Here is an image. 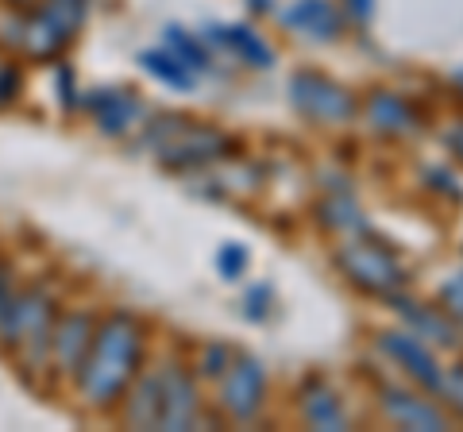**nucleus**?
<instances>
[{
    "mask_svg": "<svg viewBox=\"0 0 463 432\" xmlns=\"http://www.w3.org/2000/svg\"><path fill=\"white\" fill-rule=\"evenodd\" d=\"M282 23L294 27L301 35L313 39H336L340 35V12L328 5V0H294L282 12Z\"/></svg>",
    "mask_w": 463,
    "mask_h": 432,
    "instance_id": "2eb2a0df",
    "label": "nucleus"
},
{
    "mask_svg": "<svg viewBox=\"0 0 463 432\" xmlns=\"http://www.w3.org/2000/svg\"><path fill=\"white\" fill-rule=\"evenodd\" d=\"M301 413H306V421H309L313 428H328V432L347 428V417H344V409H340L336 394H332L328 386H321L317 379L306 382V390H301Z\"/></svg>",
    "mask_w": 463,
    "mask_h": 432,
    "instance_id": "a211bd4d",
    "label": "nucleus"
},
{
    "mask_svg": "<svg viewBox=\"0 0 463 432\" xmlns=\"http://www.w3.org/2000/svg\"><path fill=\"white\" fill-rule=\"evenodd\" d=\"M289 105H294L306 120H317V124H347L355 120V97L336 85L332 78L317 74V70H298L289 78Z\"/></svg>",
    "mask_w": 463,
    "mask_h": 432,
    "instance_id": "39448f33",
    "label": "nucleus"
},
{
    "mask_svg": "<svg viewBox=\"0 0 463 432\" xmlns=\"http://www.w3.org/2000/svg\"><path fill=\"white\" fill-rule=\"evenodd\" d=\"M209 35H213L216 42H224V47H228L232 54H236V59L248 62V66H259V70L274 66V51H270L267 42L251 32L248 23H232V27L213 23V27H209Z\"/></svg>",
    "mask_w": 463,
    "mask_h": 432,
    "instance_id": "dca6fc26",
    "label": "nucleus"
},
{
    "mask_svg": "<svg viewBox=\"0 0 463 432\" xmlns=\"http://www.w3.org/2000/svg\"><path fill=\"white\" fill-rule=\"evenodd\" d=\"M355 12V20H371V8H374V0H347Z\"/></svg>",
    "mask_w": 463,
    "mask_h": 432,
    "instance_id": "473e14b6",
    "label": "nucleus"
},
{
    "mask_svg": "<svg viewBox=\"0 0 463 432\" xmlns=\"http://www.w3.org/2000/svg\"><path fill=\"white\" fill-rule=\"evenodd\" d=\"M379 348L394 359V363L405 367V374H413L417 382L425 386V390H440V367L437 359H432V352L421 343V336L417 333H383L379 336Z\"/></svg>",
    "mask_w": 463,
    "mask_h": 432,
    "instance_id": "9d476101",
    "label": "nucleus"
},
{
    "mask_svg": "<svg viewBox=\"0 0 463 432\" xmlns=\"http://www.w3.org/2000/svg\"><path fill=\"white\" fill-rule=\"evenodd\" d=\"M390 301H394V309L413 324L417 336H429V340H437V343H456V324L448 321L444 309H437V305H417V301L398 297V294H390Z\"/></svg>",
    "mask_w": 463,
    "mask_h": 432,
    "instance_id": "f3484780",
    "label": "nucleus"
},
{
    "mask_svg": "<svg viewBox=\"0 0 463 432\" xmlns=\"http://www.w3.org/2000/svg\"><path fill=\"white\" fill-rule=\"evenodd\" d=\"M444 143H448V147H452V155H456L459 163H463V124L448 127V132H444Z\"/></svg>",
    "mask_w": 463,
    "mask_h": 432,
    "instance_id": "7c9ffc66",
    "label": "nucleus"
},
{
    "mask_svg": "<svg viewBox=\"0 0 463 432\" xmlns=\"http://www.w3.org/2000/svg\"><path fill=\"white\" fill-rule=\"evenodd\" d=\"M143 147L158 151L163 166L170 170H197L216 163V158L236 155V139L221 132V127L190 124L185 117H158L143 132Z\"/></svg>",
    "mask_w": 463,
    "mask_h": 432,
    "instance_id": "7ed1b4c3",
    "label": "nucleus"
},
{
    "mask_svg": "<svg viewBox=\"0 0 463 432\" xmlns=\"http://www.w3.org/2000/svg\"><path fill=\"white\" fill-rule=\"evenodd\" d=\"M267 301H270V286H255L248 294V316L251 321H263L267 316Z\"/></svg>",
    "mask_w": 463,
    "mask_h": 432,
    "instance_id": "c85d7f7f",
    "label": "nucleus"
},
{
    "mask_svg": "<svg viewBox=\"0 0 463 432\" xmlns=\"http://www.w3.org/2000/svg\"><path fill=\"white\" fill-rule=\"evenodd\" d=\"M270 5V0H251V8H267Z\"/></svg>",
    "mask_w": 463,
    "mask_h": 432,
    "instance_id": "72a5a7b5",
    "label": "nucleus"
},
{
    "mask_svg": "<svg viewBox=\"0 0 463 432\" xmlns=\"http://www.w3.org/2000/svg\"><path fill=\"white\" fill-rule=\"evenodd\" d=\"M336 267L344 270L352 286H359V290H367V294H379V297L398 294L402 282H405V270L398 263V255L390 248H383V243H374V239L344 243V248L336 251Z\"/></svg>",
    "mask_w": 463,
    "mask_h": 432,
    "instance_id": "20e7f679",
    "label": "nucleus"
},
{
    "mask_svg": "<svg viewBox=\"0 0 463 432\" xmlns=\"http://www.w3.org/2000/svg\"><path fill=\"white\" fill-rule=\"evenodd\" d=\"M143 363V324L139 316L116 309L105 321H97L93 343L85 352V363L74 374V386L90 409H109L120 401L128 382L136 379Z\"/></svg>",
    "mask_w": 463,
    "mask_h": 432,
    "instance_id": "f257e3e1",
    "label": "nucleus"
},
{
    "mask_svg": "<svg viewBox=\"0 0 463 432\" xmlns=\"http://www.w3.org/2000/svg\"><path fill=\"white\" fill-rule=\"evenodd\" d=\"M163 42H166V51L178 59L182 66H190V70H209V51L201 47V39L197 35H190L185 27H178V23H170L166 32H163Z\"/></svg>",
    "mask_w": 463,
    "mask_h": 432,
    "instance_id": "aec40b11",
    "label": "nucleus"
},
{
    "mask_svg": "<svg viewBox=\"0 0 463 432\" xmlns=\"http://www.w3.org/2000/svg\"><path fill=\"white\" fill-rule=\"evenodd\" d=\"M139 66L147 70L151 78H158L163 85H170V89H178V93H190V89H194V70L182 66L170 51H143V54H139Z\"/></svg>",
    "mask_w": 463,
    "mask_h": 432,
    "instance_id": "6ab92c4d",
    "label": "nucleus"
},
{
    "mask_svg": "<svg viewBox=\"0 0 463 432\" xmlns=\"http://www.w3.org/2000/svg\"><path fill=\"white\" fill-rule=\"evenodd\" d=\"M267 394V371L259 359L243 355L224 371V390H221V406L236 417V421H248V417L259 413Z\"/></svg>",
    "mask_w": 463,
    "mask_h": 432,
    "instance_id": "6e6552de",
    "label": "nucleus"
},
{
    "mask_svg": "<svg viewBox=\"0 0 463 432\" xmlns=\"http://www.w3.org/2000/svg\"><path fill=\"white\" fill-rule=\"evenodd\" d=\"M70 42V35L58 27L47 12L43 8H32V12H24V23H20V42L16 47L27 54V59H35V62H51L62 54V47Z\"/></svg>",
    "mask_w": 463,
    "mask_h": 432,
    "instance_id": "f8f14e48",
    "label": "nucleus"
},
{
    "mask_svg": "<svg viewBox=\"0 0 463 432\" xmlns=\"http://www.w3.org/2000/svg\"><path fill=\"white\" fill-rule=\"evenodd\" d=\"M456 85H459V93H463V74H459V78H456Z\"/></svg>",
    "mask_w": 463,
    "mask_h": 432,
    "instance_id": "c9c22d12",
    "label": "nucleus"
},
{
    "mask_svg": "<svg viewBox=\"0 0 463 432\" xmlns=\"http://www.w3.org/2000/svg\"><path fill=\"white\" fill-rule=\"evenodd\" d=\"M232 367V352L224 343H209L205 352H201V374H209V379H221V374Z\"/></svg>",
    "mask_w": 463,
    "mask_h": 432,
    "instance_id": "393cba45",
    "label": "nucleus"
},
{
    "mask_svg": "<svg viewBox=\"0 0 463 432\" xmlns=\"http://www.w3.org/2000/svg\"><path fill=\"white\" fill-rule=\"evenodd\" d=\"M47 16L62 27V32L74 39L81 32V23H85V8H90V0H43L39 5Z\"/></svg>",
    "mask_w": 463,
    "mask_h": 432,
    "instance_id": "412c9836",
    "label": "nucleus"
},
{
    "mask_svg": "<svg viewBox=\"0 0 463 432\" xmlns=\"http://www.w3.org/2000/svg\"><path fill=\"white\" fill-rule=\"evenodd\" d=\"M124 398V425L128 428H158V409H163V382L158 371H136V379L128 382Z\"/></svg>",
    "mask_w": 463,
    "mask_h": 432,
    "instance_id": "9b49d317",
    "label": "nucleus"
},
{
    "mask_svg": "<svg viewBox=\"0 0 463 432\" xmlns=\"http://www.w3.org/2000/svg\"><path fill=\"white\" fill-rule=\"evenodd\" d=\"M440 390H444L448 401H452V406L463 413V363L448 371V379H440Z\"/></svg>",
    "mask_w": 463,
    "mask_h": 432,
    "instance_id": "bb28decb",
    "label": "nucleus"
},
{
    "mask_svg": "<svg viewBox=\"0 0 463 432\" xmlns=\"http://www.w3.org/2000/svg\"><path fill=\"white\" fill-rule=\"evenodd\" d=\"M58 321V297L47 282L12 286L0 301V352L16 355L27 382L51 371V336Z\"/></svg>",
    "mask_w": 463,
    "mask_h": 432,
    "instance_id": "f03ea898",
    "label": "nucleus"
},
{
    "mask_svg": "<svg viewBox=\"0 0 463 432\" xmlns=\"http://www.w3.org/2000/svg\"><path fill=\"white\" fill-rule=\"evenodd\" d=\"M158 382H163V409H158V428H166V432L194 428L197 425V409H201L194 374L185 371L182 363H166V367H158Z\"/></svg>",
    "mask_w": 463,
    "mask_h": 432,
    "instance_id": "0eeeda50",
    "label": "nucleus"
},
{
    "mask_svg": "<svg viewBox=\"0 0 463 432\" xmlns=\"http://www.w3.org/2000/svg\"><path fill=\"white\" fill-rule=\"evenodd\" d=\"M58 100H62V108H74L78 105V93H74V74H70V66H58Z\"/></svg>",
    "mask_w": 463,
    "mask_h": 432,
    "instance_id": "cd10ccee",
    "label": "nucleus"
},
{
    "mask_svg": "<svg viewBox=\"0 0 463 432\" xmlns=\"http://www.w3.org/2000/svg\"><path fill=\"white\" fill-rule=\"evenodd\" d=\"M85 108L93 112V120L100 132L109 136H124L132 132L136 124H143V100L136 93L120 89V85H109V89H97L85 97Z\"/></svg>",
    "mask_w": 463,
    "mask_h": 432,
    "instance_id": "1a4fd4ad",
    "label": "nucleus"
},
{
    "mask_svg": "<svg viewBox=\"0 0 463 432\" xmlns=\"http://www.w3.org/2000/svg\"><path fill=\"white\" fill-rule=\"evenodd\" d=\"M97 333V316L85 313V309H70V313H58L54 321V336H51V371L58 379H70L81 371L85 363V352L93 343Z\"/></svg>",
    "mask_w": 463,
    "mask_h": 432,
    "instance_id": "423d86ee",
    "label": "nucleus"
},
{
    "mask_svg": "<svg viewBox=\"0 0 463 432\" xmlns=\"http://www.w3.org/2000/svg\"><path fill=\"white\" fill-rule=\"evenodd\" d=\"M12 286H16V282H12V267L5 263V255H0V301L8 297V290H12Z\"/></svg>",
    "mask_w": 463,
    "mask_h": 432,
    "instance_id": "2f4dec72",
    "label": "nucleus"
},
{
    "mask_svg": "<svg viewBox=\"0 0 463 432\" xmlns=\"http://www.w3.org/2000/svg\"><path fill=\"white\" fill-rule=\"evenodd\" d=\"M8 5H32V0H8Z\"/></svg>",
    "mask_w": 463,
    "mask_h": 432,
    "instance_id": "f704fd0d",
    "label": "nucleus"
},
{
    "mask_svg": "<svg viewBox=\"0 0 463 432\" xmlns=\"http://www.w3.org/2000/svg\"><path fill=\"white\" fill-rule=\"evenodd\" d=\"M367 120L386 136H405V132H413V127L421 124L417 108L394 89H374L367 97Z\"/></svg>",
    "mask_w": 463,
    "mask_h": 432,
    "instance_id": "4468645a",
    "label": "nucleus"
},
{
    "mask_svg": "<svg viewBox=\"0 0 463 432\" xmlns=\"http://www.w3.org/2000/svg\"><path fill=\"white\" fill-rule=\"evenodd\" d=\"M321 221L328 228H359V224H364V221H359V205L347 193L325 201V205H321Z\"/></svg>",
    "mask_w": 463,
    "mask_h": 432,
    "instance_id": "4be33fe9",
    "label": "nucleus"
},
{
    "mask_svg": "<svg viewBox=\"0 0 463 432\" xmlns=\"http://www.w3.org/2000/svg\"><path fill=\"white\" fill-rule=\"evenodd\" d=\"M20 89H24V74L12 62H0V108L16 105L20 100Z\"/></svg>",
    "mask_w": 463,
    "mask_h": 432,
    "instance_id": "b1692460",
    "label": "nucleus"
},
{
    "mask_svg": "<svg viewBox=\"0 0 463 432\" xmlns=\"http://www.w3.org/2000/svg\"><path fill=\"white\" fill-rule=\"evenodd\" d=\"M440 309H444V313H452V316H459V321H463V275L448 278V282L440 286Z\"/></svg>",
    "mask_w": 463,
    "mask_h": 432,
    "instance_id": "a878e982",
    "label": "nucleus"
},
{
    "mask_svg": "<svg viewBox=\"0 0 463 432\" xmlns=\"http://www.w3.org/2000/svg\"><path fill=\"white\" fill-rule=\"evenodd\" d=\"M429 185H432V190H440V193H452V197H459V185H456V178L448 174V170H440V166H432V170H429Z\"/></svg>",
    "mask_w": 463,
    "mask_h": 432,
    "instance_id": "c756f323",
    "label": "nucleus"
},
{
    "mask_svg": "<svg viewBox=\"0 0 463 432\" xmlns=\"http://www.w3.org/2000/svg\"><path fill=\"white\" fill-rule=\"evenodd\" d=\"M379 406H383V413H386L398 428H421V432H440V428H448L444 413H440L437 406H429L425 398H417V394L390 390V386H386L383 398H379Z\"/></svg>",
    "mask_w": 463,
    "mask_h": 432,
    "instance_id": "ddd939ff",
    "label": "nucleus"
},
{
    "mask_svg": "<svg viewBox=\"0 0 463 432\" xmlns=\"http://www.w3.org/2000/svg\"><path fill=\"white\" fill-rule=\"evenodd\" d=\"M248 263H251V255H248V248L243 243H224L221 251H216V270H221V278H240L243 270H248Z\"/></svg>",
    "mask_w": 463,
    "mask_h": 432,
    "instance_id": "5701e85b",
    "label": "nucleus"
}]
</instances>
